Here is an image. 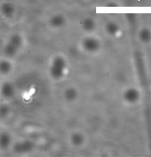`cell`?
Here are the masks:
<instances>
[{"label":"cell","instance_id":"277c9868","mask_svg":"<svg viewBox=\"0 0 151 157\" xmlns=\"http://www.w3.org/2000/svg\"><path fill=\"white\" fill-rule=\"evenodd\" d=\"M74 138L75 139V140H74V143L76 144L81 143V141H82V140H81V136H78L77 134L74 135Z\"/></svg>","mask_w":151,"mask_h":157},{"label":"cell","instance_id":"3957f363","mask_svg":"<svg viewBox=\"0 0 151 157\" xmlns=\"http://www.w3.org/2000/svg\"><path fill=\"white\" fill-rule=\"evenodd\" d=\"M9 109L8 106L3 105H0V119H3L6 117V116L8 114Z\"/></svg>","mask_w":151,"mask_h":157},{"label":"cell","instance_id":"7a4b0ae2","mask_svg":"<svg viewBox=\"0 0 151 157\" xmlns=\"http://www.w3.org/2000/svg\"><path fill=\"white\" fill-rule=\"evenodd\" d=\"M1 94L2 96H4V97L9 98L12 96V94H13V89L10 87V85H5L2 87Z\"/></svg>","mask_w":151,"mask_h":157},{"label":"cell","instance_id":"6da1fadb","mask_svg":"<svg viewBox=\"0 0 151 157\" xmlns=\"http://www.w3.org/2000/svg\"><path fill=\"white\" fill-rule=\"evenodd\" d=\"M10 143V136L7 133H0V148L7 149Z\"/></svg>","mask_w":151,"mask_h":157},{"label":"cell","instance_id":"5b68a950","mask_svg":"<svg viewBox=\"0 0 151 157\" xmlns=\"http://www.w3.org/2000/svg\"><path fill=\"white\" fill-rule=\"evenodd\" d=\"M75 91H74V90H70L68 91V93H67L66 94V96H67V97H69V99H73V98L74 97H75Z\"/></svg>","mask_w":151,"mask_h":157}]
</instances>
